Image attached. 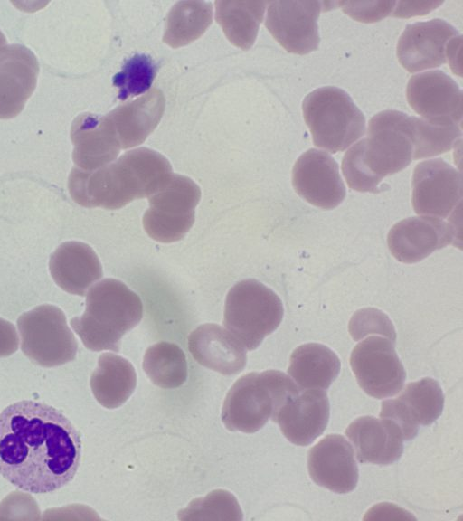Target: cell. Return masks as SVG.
<instances>
[{
  "label": "cell",
  "mask_w": 463,
  "mask_h": 521,
  "mask_svg": "<svg viewBox=\"0 0 463 521\" xmlns=\"http://www.w3.org/2000/svg\"><path fill=\"white\" fill-rule=\"evenodd\" d=\"M80 432L58 409L23 400L0 412V474L30 493L55 491L74 478Z\"/></svg>",
  "instance_id": "cell-1"
},
{
  "label": "cell",
  "mask_w": 463,
  "mask_h": 521,
  "mask_svg": "<svg viewBox=\"0 0 463 521\" xmlns=\"http://www.w3.org/2000/svg\"><path fill=\"white\" fill-rule=\"evenodd\" d=\"M172 174L158 152L139 147L92 171L74 166L69 175L71 198L84 207L116 210L131 201L151 196Z\"/></svg>",
  "instance_id": "cell-2"
},
{
  "label": "cell",
  "mask_w": 463,
  "mask_h": 521,
  "mask_svg": "<svg viewBox=\"0 0 463 521\" xmlns=\"http://www.w3.org/2000/svg\"><path fill=\"white\" fill-rule=\"evenodd\" d=\"M142 316L140 298L122 281L108 278L90 289L84 313L71 325L88 349L118 352L121 337Z\"/></svg>",
  "instance_id": "cell-3"
},
{
  "label": "cell",
  "mask_w": 463,
  "mask_h": 521,
  "mask_svg": "<svg viewBox=\"0 0 463 521\" xmlns=\"http://www.w3.org/2000/svg\"><path fill=\"white\" fill-rule=\"evenodd\" d=\"M300 391L293 380L278 370L249 373L229 390L222 421L232 431L253 433L275 418L288 398Z\"/></svg>",
  "instance_id": "cell-4"
},
{
  "label": "cell",
  "mask_w": 463,
  "mask_h": 521,
  "mask_svg": "<svg viewBox=\"0 0 463 521\" xmlns=\"http://www.w3.org/2000/svg\"><path fill=\"white\" fill-rule=\"evenodd\" d=\"M302 110L314 145L330 153L345 150L365 133L364 114L337 87L314 90L304 99Z\"/></svg>",
  "instance_id": "cell-5"
},
{
  "label": "cell",
  "mask_w": 463,
  "mask_h": 521,
  "mask_svg": "<svg viewBox=\"0 0 463 521\" xmlns=\"http://www.w3.org/2000/svg\"><path fill=\"white\" fill-rule=\"evenodd\" d=\"M283 314L278 295L261 282L248 279L228 292L223 326L246 350H254L277 329Z\"/></svg>",
  "instance_id": "cell-6"
},
{
  "label": "cell",
  "mask_w": 463,
  "mask_h": 521,
  "mask_svg": "<svg viewBox=\"0 0 463 521\" xmlns=\"http://www.w3.org/2000/svg\"><path fill=\"white\" fill-rule=\"evenodd\" d=\"M17 327L23 352L39 365L53 367L75 358L78 344L58 307L38 306L21 315Z\"/></svg>",
  "instance_id": "cell-7"
},
{
  "label": "cell",
  "mask_w": 463,
  "mask_h": 521,
  "mask_svg": "<svg viewBox=\"0 0 463 521\" xmlns=\"http://www.w3.org/2000/svg\"><path fill=\"white\" fill-rule=\"evenodd\" d=\"M200 198V188L192 179L172 173L148 197L149 208L143 216L146 232L160 242L183 239L194 224Z\"/></svg>",
  "instance_id": "cell-8"
},
{
  "label": "cell",
  "mask_w": 463,
  "mask_h": 521,
  "mask_svg": "<svg viewBox=\"0 0 463 521\" xmlns=\"http://www.w3.org/2000/svg\"><path fill=\"white\" fill-rule=\"evenodd\" d=\"M413 144V117L398 110L381 111L369 121L364 138V163L382 180L410 165Z\"/></svg>",
  "instance_id": "cell-9"
},
{
  "label": "cell",
  "mask_w": 463,
  "mask_h": 521,
  "mask_svg": "<svg viewBox=\"0 0 463 521\" xmlns=\"http://www.w3.org/2000/svg\"><path fill=\"white\" fill-rule=\"evenodd\" d=\"M350 365L360 387L377 399L397 394L406 378L394 342L378 336H369L354 346Z\"/></svg>",
  "instance_id": "cell-10"
},
{
  "label": "cell",
  "mask_w": 463,
  "mask_h": 521,
  "mask_svg": "<svg viewBox=\"0 0 463 521\" xmlns=\"http://www.w3.org/2000/svg\"><path fill=\"white\" fill-rule=\"evenodd\" d=\"M462 199L460 172L440 158L419 163L412 176V205L416 213L447 218Z\"/></svg>",
  "instance_id": "cell-11"
},
{
  "label": "cell",
  "mask_w": 463,
  "mask_h": 521,
  "mask_svg": "<svg viewBox=\"0 0 463 521\" xmlns=\"http://www.w3.org/2000/svg\"><path fill=\"white\" fill-rule=\"evenodd\" d=\"M265 25L288 52L307 54L318 48L317 24L323 2L273 1L268 3Z\"/></svg>",
  "instance_id": "cell-12"
},
{
  "label": "cell",
  "mask_w": 463,
  "mask_h": 521,
  "mask_svg": "<svg viewBox=\"0 0 463 521\" xmlns=\"http://www.w3.org/2000/svg\"><path fill=\"white\" fill-rule=\"evenodd\" d=\"M407 100L422 118L445 125L462 122V90L458 84L441 71H430L411 76Z\"/></svg>",
  "instance_id": "cell-13"
},
{
  "label": "cell",
  "mask_w": 463,
  "mask_h": 521,
  "mask_svg": "<svg viewBox=\"0 0 463 521\" xmlns=\"http://www.w3.org/2000/svg\"><path fill=\"white\" fill-rule=\"evenodd\" d=\"M444 394L439 384L430 377L410 383L399 397L382 403L380 417L400 429L403 440H411L419 425H430L441 414Z\"/></svg>",
  "instance_id": "cell-14"
},
{
  "label": "cell",
  "mask_w": 463,
  "mask_h": 521,
  "mask_svg": "<svg viewBox=\"0 0 463 521\" xmlns=\"http://www.w3.org/2000/svg\"><path fill=\"white\" fill-rule=\"evenodd\" d=\"M292 185L300 197L326 210L336 207L345 197L338 164L323 150L310 148L297 159Z\"/></svg>",
  "instance_id": "cell-15"
},
{
  "label": "cell",
  "mask_w": 463,
  "mask_h": 521,
  "mask_svg": "<svg viewBox=\"0 0 463 521\" xmlns=\"http://www.w3.org/2000/svg\"><path fill=\"white\" fill-rule=\"evenodd\" d=\"M458 31L448 22L432 19L406 26L397 43V57L409 72L421 71L444 64L449 42Z\"/></svg>",
  "instance_id": "cell-16"
},
{
  "label": "cell",
  "mask_w": 463,
  "mask_h": 521,
  "mask_svg": "<svg viewBox=\"0 0 463 521\" xmlns=\"http://www.w3.org/2000/svg\"><path fill=\"white\" fill-rule=\"evenodd\" d=\"M453 227L440 218L416 216L394 224L387 237L391 253L401 262H418L451 243Z\"/></svg>",
  "instance_id": "cell-17"
},
{
  "label": "cell",
  "mask_w": 463,
  "mask_h": 521,
  "mask_svg": "<svg viewBox=\"0 0 463 521\" xmlns=\"http://www.w3.org/2000/svg\"><path fill=\"white\" fill-rule=\"evenodd\" d=\"M307 469L316 484L338 494L351 492L358 481L354 450L342 435H328L316 444L308 451Z\"/></svg>",
  "instance_id": "cell-18"
},
{
  "label": "cell",
  "mask_w": 463,
  "mask_h": 521,
  "mask_svg": "<svg viewBox=\"0 0 463 521\" xmlns=\"http://www.w3.org/2000/svg\"><path fill=\"white\" fill-rule=\"evenodd\" d=\"M329 412V401L324 390H300L287 400L273 422L291 443L307 446L324 432Z\"/></svg>",
  "instance_id": "cell-19"
},
{
  "label": "cell",
  "mask_w": 463,
  "mask_h": 521,
  "mask_svg": "<svg viewBox=\"0 0 463 521\" xmlns=\"http://www.w3.org/2000/svg\"><path fill=\"white\" fill-rule=\"evenodd\" d=\"M39 64L31 50L20 44L0 49V118H12L33 94Z\"/></svg>",
  "instance_id": "cell-20"
},
{
  "label": "cell",
  "mask_w": 463,
  "mask_h": 521,
  "mask_svg": "<svg viewBox=\"0 0 463 521\" xmlns=\"http://www.w3.org/2000/svg\"><path fill=\"white\" fill-rule=\"evenodd\" d=\"M75 166L92 171L116 160L121 147L106 115L82 113L71 130Z\"/></svg>",
  "instance_id": "cell-21"
},
{
  "label": "cell",
  "mask_w": 463,
  "mask_h": 521,
  "mask_svg": "<svg viewBox=\"0 0 463 521\" xmlns=\"http://www.w3.org/2000/svg\"><path fill=\"white\" fill-rule=\"evenodd\" d=\"M188 349L200 365L224 375L239 374L247 363L246 348L217 324H203L192 331Z\"/></svg>",
  "instance_id": "cell-22"
},
{
  "label": "cell",
  "mask_w": 463,
  "mask_h": 521,
  "mask_svg": "<svg viewBox=\"0 0 463 521\" xmlns=\"http://www.w3.org/2000/svg\"><path fill=\"white\" fill-rule=\"evenodd\" d=\"M345 434L361 463L392 464L403 452L402 434L398 426L388 419L359 417L349 424Z\"/></svg>",
  "instance_id": "cell-23"
},
{
  "label": "cell",
  "mask_w": 463,
  "mask_h": 521,
  "mask_svg": "<svg viewBox=\"0 0 463 521\" xmlns=\"http://www.w3.org/2000/svg\"><path fill=\"white\" fill-rule=\"evenodd\" d=\"M49 270L61 289L79 296H84L103 275L102 266L92 248L76 241L58 246L50 257Z\"/></svg>",
  "instance_id": "cell-24"
},
{
  "label": "cell",
  "mask_w": 463,
  "mask_h": 521,
  "mask_svg": "<svg viewBox=\"0 0 463 521\" xmlns=\"http://www.w3.org/2000/svg\"><path fill=\"white\" fill-rule=\"evenodd\" d=\"M165 97L152 89L134 101L121 105L106 115L121 149L143 143L159 123L165 110Z\"/></svg>",
  "instance_id": "cell-25"
},
{
  "label": "cell",
  "mask_w": 463,
  "mask_h": 521,
  "mask_svg": "<svg viewBox=\"0 0 463 521\" xmlns=\"http://www.w3.org/2000/svg\"><path fill=\"white\" fill-rule=\"evenodd\" d=\"M340 368L338 356L329 347L308 343L293 351L288 374L300 390H326L337 377Z\"/></svg>",
  "instance_id": "cell-26"
},
{
  "label": "cell",
  "mask_w": 463,
  "mask_h": 521,
  "mask_svg": "<svg viewBox=\"0 0 463 521\" xmlns=\"http://www.w3.org/2000/svg\"><path fill=\"white\" fill-rule=\"evenodd\" d=\"M137 374L132 364L124 357L104 353L90 377V387L96 400L108 409L121 406L133 393Z\"/></svg>",
  "instance_id": "cell-27"
},
{
  "label": "cell",
  "mask_w": 463,
  "mask_h": 521,
  "mask_svg": "<svg viewBox=\"0 0 463 521\" xmlns=\"http://www.w3.org/2000/svg\"><path fill=\"white\" fill-rule=\"evenodd\" d=\"M268 2L216 1L215 19L228 40L243 50L254 43Z\"/></svg>",
  "instance_id": "cell-28"
},
{
  "label": "cell",
  "mask_w": 463,
  "mask_h": 521,
  "mask_svg": "<svg viewBox=\"0 0 463 521\" xmlns=\"http://www.w3.org/2000/svg\"><path fill=\"white\" fill-rule=\"evenodd\" d=\"M212 19L210 2H177L167 14L163 41L173 48L186 45L204 33Z\"/></svg>",
  "instance_id": "cell-29"
},
{
  "label": "cell",
  "mask_w": 463,
  "mask_h": 521,
  "mask_svg": "<svg viewBox=\"0 0 463 521\" xmlns=\"http://www.w3.org/2000/svg\"><path fill=\"white\" fill-rule=\"evenodd\" d=\"M143 369L149 379L162 388H176L187 378V363L183 350L175 344L159 342L147 348Z\"/></svg>",
  "instance_id": "cell-30"
},
{
  "label": "cell",
  "mask_w": 463,
  "mask_h": 521,
  "mask_svg": "<svg viewBox=\"0 0 463 521\" xmlns=\"http://www.w3.org/2000/svg\"><path fill=\"white\" fill-rule=\"evenodd\" d=\"M412 159L431 157L450 150L461 141V126L437 124L413 117Z\"/></svg>",
  "instance_id": "cell-31"
},
{
  "label": "cell",
  "mask_w": 463,
  "mask_h": 521,
  "mask_svg": "<svg viewBox=\"0 0 463 521\" xmlns=\"http://www.w3.org/2000/svg\"><path fill=\"white\" fill-rule=\"evenodd\" d=\"M156 67L150 56L135 54L129 58L113 77L118 89V99L126 100L147 91L156 77Z\"/></svg>",
  "instance_id": "cell-32"
},
{
  "label": "cell",
  "mask_w": 463,
  "mask_h": 521,
  "mask_svg": "<svg viewBox=\"0 0 463 521\" xmlns=\"http://www.w3.org/2000/svg\"><path fill=\"white\" fill-rule=\"evenodd\" d=\"M180 520H241L242 512L235 497L225 490H214L203 498L192 501L178 513Z\"/></svg>",
  "instance_id": "cell-33"
},
{
  "label": "cell",
  "mask_w": 463,
  "mask_h": 521,
  "mask_svg": "<svg viewBox=\"0 0 463 521\" xmlns=\"http://www.w3.org/2000/svg\"><path fill=\"white\" fill-rule=\"evenodd\" d=\"M364 139L352 146L342 160L343 175L353 190L358 192L379 193L381 179L375 176L364 160Z\"/></svg>",
  "instance_id": "cell-34"
},
{
  "label": "cell",
  "mask_w": 463,
  "mask_h": 521,
  "mask_svg": "<svg viewBox=\"0 0 463 521\" xmlns=\"http://www.w3.org/2000/svg\"><path fill=\"white\" fill-rule=\"evenodd\" d=\"M350 332L358 340L368 334H381L395 342V331L388 317L380 310L365 308L356 312L350 321Z\"/></svg>",
  "instance_id": "cell-35"
},
{
  "label": "cell",
  "mask_w": 463,
  "mask_h": 521,
  "mask_svg": "<svg viewBox=\"0 0 463 521\" xmlns=\"http://www.w3.org/2000/svg\"><path fill=\"white\" fill-rule=\"evenodd\" d=\"M347 15L362 23H375L391 15L396 1H340L336 2Z\"/></svg>",
  "instance_id": "cell-36"
},
{
  "label": "cell",
  "mask_w": 463,
  "mask_h": 521,
  "mask_svg": "<svg viewBox=\"0 0 463 521\" xmlns=\"http://www.w3.org/2000/svg\"><path fill=\"white\" fill-rule=\"evenodd\" d=\"M442 3V1H396L392 15L398 18L425 15Z\"/></svg>",
  "instance_id": "cell-37"
},
{
  "label": "cell",
  "mask_w": 463,
  "mask_h": 521,
  "mask_svg": "<svg viewBox=\"0 0 463 521\" xmlns=\"http://www.w3.org/2000/svg\"><path fill=\"white\" fill-rule=\"evenodd\" d=\"M18 348V336L14 326L0 317V357L10 355Z\"/></svg>",
  "instance_id": "cell-38"
},
{
  "label": "cell",
  "mask_w": 463,
  "mask_h": 521,
  "mask_svg": "<svg viewBox=\"0 0 463 521\" xmlns=\"http://www.w3.org/2000/svg\"><path fill=\"white\" fill-rule=\"evenodd\" d=\"M5 43H6L5 37V35L2 33V32L0 31V49H1L2 47H4V46L5 45Z\"/></svg>",
  "instance_id": "cell-39"
}]
</instances>
